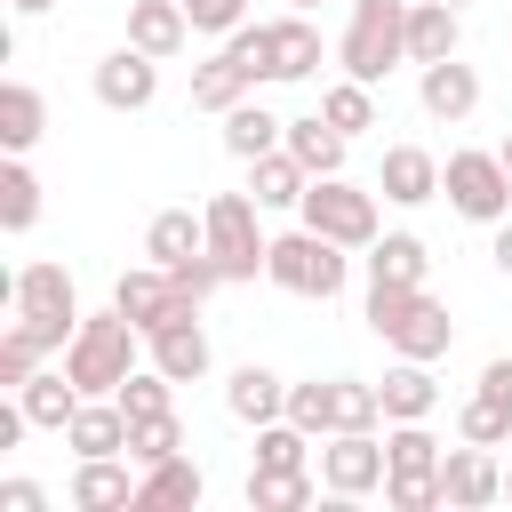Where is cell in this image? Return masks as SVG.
Returning <instances> with one entry per match:
<instances>
[{
    "instance_id": "cell-1",
    "label": "cell",
    "mask_w": 512,
    "mask_h": 512,
    "mask_svg": "<svg viewBox=\"0 0 512 512\" xmlns=\"http://www.w3.org/2000/svg\"><path fill=\"white\" fill-rule=\"evenodd\" d=\"M8 304H16V328L40 344V352H64L72 336H80V288H72V272L64 264H24V272H8Z\"/></svg>"
},
{
    "instance_id": "cell-2",
    "label": "cell",
    "mask_w": 512,
    "mask_h": 512,
    "mask_svg": "<svg viewBox=\"0 0 512 512\" xmlns=\"http://www.w3.org/2000/svg\"><path fill=\"white\" fill-rule=\"evenodd\" d=\"M136 344H144V328L112 304V312H88L80 320V336L64 344V376L88 392V400H112L120 384H128V368H136Z\"/></svg>"
},
{
    "instance_id": "cell-3",
    "label": "cell",
    "mask_w": 512,
    "mask_h": 512,
    "mask_svg": "<svg viewBox=\"0 0 512 512\" xmlns=\"http://www.w3.org/2000/svg\"><path fill=\"white\" fill-rule=\"evenodd\" d=\"M264 280H272V288H288V296H320V304H328V296H344L352 256H344V240H328V232L296 224V232H280V240H272Z\"/></svg>"
},
{
    "instance_id": "cell-4",
    "label": "cell",
    "mask_w": 512,
    "mask_h": 512,
    "mask_svg": "<svg viewBox=\"0 0 512 512\" xmlns=\"http://www.w3.org/2000/svg\"><path fill=\"white\" fill-rule=\"evenodd\" d=\"M344 72L352 80H384L392 64H408V0H352V24H344Z\"/></svg>"
},
{
    "instance_id": "cell-5",
    "label": "cell",
    "mask_w": 512,
    "mask_h": 512,
    "mask_svg": "<svg viewBox=\"0 0 512 512\" xmlns=\"http://www.w3.org/2000/svg\"><path fill=\"white\" fill-rule=\"evenodd\" d=\"M200 216H208V256H216L232 280H256L264 256H272V240H264V224H256V216H264L256 192H216Z\"/></svg>"
},
{
    "instance_id": "cell-6",
    "label": "cell",
    "mask_w": 512,
    "mask_h": 512,
    "mask_svg": "<svg viewBox=\"0 0 512 512\" xmlns=\"http://www.w3.org/2000/svg\"><path fill=\"white\" fill-rule=\"evenodd\" d=\"M440 192L472 224H504L512 216V168H504V152H448L440 160Z\"/></svg>"
},
{
    "instance_id": "cell-7",
    "label": "cell",
    "mask_w": 512,
    "mask_h": 512,
    "mask_svg": "<svg viewBox=\"0 0 512 512\" xmlns=\"http://www.w3.org/2000/svg\"><path fill=\"white\" fill-rule=\"evenodd\" d=\"M312 232H328V240H344V248H368L376 232H384V216H376V192H360V184H344V176H312V192H304V208H296Z\"/></svg>"
},
{
    "instance_id": "cell-8",
    "label": "cell",
    "mask_w": 512,
    "mask_h": 512,
    "mask_svg": "<svg viewBox=\"0 0 512 512\" xmlns=\"http://www.w3.org/2000/svg\"><path fill=\"white\" fill-rule=\"evenodd\" d=\"M392 480V456H384V440L376 432H328V448H320V488L328 496H376Z\"/></svg>"
},
{
    "instance_id": "cell-9",
    "label": "cell",
    "mask_w": 512,
    "mask_h": 512,
    "mask_svg": "<svg viewBox=\"0 0 512 512\" xmlns=\"http://www.w3.org/2000/svg\"><path fill=\"white\" fill-rule=\"evenodd\" d=\"M88 88H96V104H104V112H144V104L160 96V56H144L136 40H120L112 56H96Z\"/></svg>"
},
{
    "instance_id": "cell-10",
    "label": "cell",
    "mask_w": 512,
    "mask_h": 512,
    "mask_svg": "<svg viewBox=\"0 0 512 512\" xmlns=\"http://www.w3.org/2000/svg\"><path fill=\"white\" fill-rule=\"evenodd\" d=\"M112 304H120L144 336H152V328H168V320H184V312H200V304L176 288V272H168V264H136V272H120V280H112Z\"/></svg>"
},
{
    "instance_id": "cell-11",
    "label": "cell",
    "mask_w": 512,
    "mask_h": 512,
    "mask_svg": "<svg viewBox=\"0 0 512 512\" xmlns=\"http://www.w3.org/2000/svg\"><path fill=\"white\" fill-rule=\"evenodd\" d=\"M440 496H448L456 512H480V504H496V496H504V464H496V448H472V440H456V448L440 456Z\"/></svg>"
},
{
    "instance_id": "cell-12",
    "label": "cell",
    "mask_w": 512,
    "mask_h": 512,
    "mask_svg": "<svg viewBox=\"0 0 512 512\" xmlns=\"http://www.w3.org/2000/svg\"><path fill=\"white\" fill-rule=\"evenodd\" d=\"M376 192H384L392 208H424V200H440V160H432L424 144H384Z\"/></svg>"
},
{
    "instance_id": "cell-13",
    "label": "cell",
    "mask_w": 512,
    "mask_h": 512,
    "mask_svg": "<svg viewBox=\"0 0 512 512\" xmlns=\"http://www.w3.org/2000/svg\"><path fill=\"white\" fill-rule=\"evenodd\" d=\"M384 344H392L400 360H440V352L456 344V320H448V304L424 288V296H416V304H408V312L384 328Z\"/></svg>"
},
{
    "instance_id": "cell-14",
    "label": "cell",
    "mask_w": 512,
    "mask_h": 512,
    "mask_svg": "<svg viewBox=\"0 0 512 512\" xmlns=\"http://www.w3.org/2000/svg\"><path fill=\"white\" fill-rule=\"evenodd\" d=\"M136 504V456H80L72 512H128Z\"/></svg>"
},
{
    "instance_id": "cell-15",
    "label": "cell",
    "mask_w": 512,
    "mask_h": 512,
    "mask_svg": "<svg viewBox=\"0 0 512 512\" xmlns=\"http://www.w3.org/2000/svg\"><path fill=\"white\" fill-rule=\"evenodd\" d=\"M416 104H424L432 120H464V112L480 104V72H472L464 56H440V64H416Z\"/></svg>"
},
{
    "instance_id": "cell-16",
    "label": "cell",
    "mask_w": 512,
    "mask_h": 512,
    "mask_svg": "<svg viewBox=\"0 0 512 512\" xmlns=\"http://www.w3.org/2000/svg\"><path fill=\"white\" fill-rule=\"evenodd\" d=\"M144 360H152V368H168L176 384H200V376H208V328H200V312H184V320L152 328V336H144Z\"/></svg>"
},
{
    "instance_id": "cell-17",
    "label": "cell",
    "mask_w": 512,
    "mask_h": 512,
    "mask_svg": "<svg viewBox=\"0 0 512 512\" xmlns=\"http://www.w3.org/2000/svg\"><path fill=\"white\" fill-rule=\"evenodd\" d=\"M464 48V8L448 0H408V64H440Z\"/></svg>"
},
{
    "instance_id": "cell-18",
    "label": "cell",
    "mask_w": 512,
    "mask_h": 512,
    "mask_svg": "<svg viewBox=\"0 0 512 512\" xmlns=\"http://www.w3.org/2000/svg\"><path fill=\"white\" fill-rule=\"evenodd\" d=\"M384 424H432V408H440V384H432V360H400V368H384Z\"/></svg>"
},
{
    "instance_id": "cell-19",
    "label": "cell",
    "mask_w": 512,
    "mask_h": 512,
    "mask_svg": "<svg viewBox=\"0 0 512 512\" xmlns=\"http://www.w3.org/2000/svg\"><path fill=\"white\" fill-rule=\"evenodd\" d=\"M64 448L72 456H128V408L120 400H80L72 424H64Z\"/></svg>"
},
{
    "instance_id": "cell-20",
    "label": "cell",
    "mask_w": 512,
    "mask_h": 512,
    "mask_svg": "<svg viewBox=\"0 0 512 512\" xmlns=\"http://www.w3.org/2000/svg\"><path fill=\"white\" fill-rule=\"evenodd\" d=\"M224 408H232L240 424H272V416H288V376H272L264 360L232 368V384H224Z\"/></svg>"
},
{
    "instance_id": "cell-21",
    "label": "cell",
    "mask_w": 512,
    "mask_h": 512,
    "mask_svg": "<svg viewBox=\"0 0 512 512\" xmlns=\"http://www.w3.org/2000/svg\"><path fill=\"white\" fill-rule=\"evenodd\" d=\"M128 40L144 48V56H176L184 40H192V16H184V0H128Z\"/></svg>"
},
{
    "instance_id": "cell-22",
    "label": "cell",
    "mask_w": 512,
    "mask_h": 512,
    "mask_svg": "<svg viewBox=\"0 0 512 512\" xmlns=\"http://www.w3.org/2000/svg\"><path fill=\"white\" fill-rule=\"evenodd\" d=\"M248 192H256V208H304V192H312V168L280 144V152H264V160H248Z\"/></svg>"
},
{
    "instance_id": "cell-23",
    "label": "cell",
    "mask_w": 512,
    "mask_h": 512,
    "mask_svg": "<svg viewBox=\"0 0 512 512\" xmlns=\"http://www.w3.org/2000/svg\"><path fill=\"white\" fill-rule=\"evenodd\" d=\"M360 264H368V280H392V288H424V272H432V256H424L416 232H376L360 248Z\"/></svg>"
},
{
    "instance_id": "cell-24",
    "label": "cell",
    "mask_w": 512,
    "mask_h": 512,
    "mask_svg": "<svg viewBox=\"0 0 512 512\" xmlns=\"http://www.w3.org/2000/svg\"><path fill=\"white\" fill-rule=\"evenodd\" d=\"M280 136H288V120L264 112L256 96H240V104L224 112V152H232V160H264V152H280Z\"/></svg>"
},
{
    "instance_id": "cell-25",
    "label": "cell",
    "mask_w": 512,
    "mask_h": 512,
    "mask_svg": "<svg viewBox=\"0 0 512 512\" xmlns=\"http://www.w3.org/2000/svg\"><path fill=\"white\" fill-rule=\"evenodd\" d=\"M280 144H288L312 176H344V144H352V136H344L328 112H304V120H288V136H280Z\"/></svg>"
},
{
    "instance_id": "cell-26",
    "label": "cell",
    "mask_w": 512,
    "mask_h": 512,
    "mask_svg": "<svg viewBox=\"0 0 512 512\" xmlns=\"http://www.w3.org/2000/svg\"><path fill=\"white\" fill-rule=\"evenodd\" d=\"M208 248V216H192V208H160L152 224H144V256L152 264H184V256H200Z\"/></svg>"
},
{
    "instance_id": "cell-27",
    "label": "cell",
    "mask_w": 512,
    "mask_h": 512,
    "mask_svg": "<svg viewBox=\"0 0 512 512\" xmlns=\"http://www.w3.org/2000/svg\"><path fill=\"white\" fill-rule=\"evenodd\" d=\"M272 56H280V80H312L320 72V24L304 8L272 16Z\"/></svg>"
},
{
    "instance_id": "cell-28",
    "label": "cell",
    "mask_w": 512,
    "mask_h": 512,
    "mask_svg": "<svg viewBox=\"0 0 512 512\" xmlns=\"http://www.w3.org/2000/svg\"><path fill=\"white\" fill-rule=\"evenodd\" d=\"M16 400H24V416H32L40 432H64V424H72V408H80L88 392H80V384H72L64 368H40V376H32V384H24Z\"/></svg>"
},
{
    "instance_id": "cell-29",
    "label": "cell",
    "mask_w": 512,
    "mask_h": 512,
    "mask_svg": "<svg viewBox=\"0 0 512 512\" xmlns=\"http://www.w3.org/2000/svg\"><path fill=\"white\" fill-rule=\"evenodd\" d=\"M208 496V480H200V464L176 448L168 464H144L136 472V504H200Z\"/></svg>"
},
{
    "instance_id": "cell-30",
    "label": "cell",
    "mask_w": 512,
    "mask_h": 512,
    "mask_svg": "<svg viewBox=\"0 0 512 512\" xmlns=\"http://www.w3.org/2000/svg\"><path fill=\"white\" fill-rule=\"evenodd\" d=\"M240 96H256V80H248V72H240V64H232V56L216 48V56H208V64L192 72V112H216V120H224V112H232Z\"/></svg>"
},
{
    "instance_id": "cell-31",
    "label": "cell",
    "mask_w": 512,
    "mask_h": 512,
    "mask_svg": "<svg viewBox=\"0 0 512 512\" xmlns=\"http://www.w3.org/2000/svg\"><path fill=\"white\" fill-rule=\"evenodd\" d=\"M40 128H48L40 88H32V80H8V88H0V144H8V152H32Z\"/></svg>"
},
{
    "instance_id": "cell-32",
    "label": "cell",
    "mask_w": 512,
    "mask_h": 512,
    "mask_svg": "<svg viewBox=\"0 0 512 512\" xmlns=\"http://www.w3.org/2000/svg\"><path fill=\"white\" fill-rule=\"evenodd\" d=\"M256 472H312V432L288 416L256 424Z\"/></svg>"
},
{
    "instance_id": "cell-33",
    "label": "cell",
    "mask_w": 512,
    "mask_h": 512,
    "mask_svg": "<svg viewBox=\"0 0 512 512\" xmlns=\"http://www.w3.org/2000/svg\"><path fill=\"white\" fill-rule=\"evenodd\" d=\"M40 224V176L24 168V152H8L0 168V232H32Z\"/></svg>"
},
{
    "instance_id": "cell-34",
    "label": "cell",
    "mask_w": 512,
    "mask_h": 512,
    "mask_svg": "<svg viewBox=\"0 0 512 512\" xmlns=\"http://www.w3.org/2000/svg\"><path fill=\"white\" fill-rule=\"evenodd\" d=\"M312 472H256L248 464V512H304L312 504Z\"/></svg>"
},
{
    "instance_id": "cell-35",
    "label": "cell",
    "mask_w": 512,
    "mask_h": 512,
    "mask_svg": "<svg viewBox=\"0 0 512 512\" xmlns=\"http://www.w3.org/2000/svg\"><path fill=\"white\" fill-rule=\"evenodd\" d=\"M112 400L128 408V424H136V416H168V408H176V376L144 360V368H128V384H120Z\"/></svg>"
},
{
    "instance_id": "cell-36",
    "label": "cell",
    "mask_w": 512,
    "mask_h": 512,
    "mask_svg": "<svg viewBox=\"0 0 512 512\" xmlns=\"http://www.w3.org/2000/svg\"><path fill=\"white\" fill-rule=\"evenodd\" d=\"M288 424H304L312 440H328V432H336V376H328V384H320V376L288 384Z\"/></svg>"
},
{
    "instance_id": "cell-37",
    "label": "cell",
    "mask_w": 512,
    "mask_h": 512,
    "mask_svg": "<svg viewBox=\"0 0 512 512\" xmlns=\"http://www.w3.org/2000/svg\"><path fill=\"white\" fill-rule=\"evenodd\" d=\"M456 440H472V448H504V440H512V408L488 400V392H472V400L456 408Z\"/></svg>"
},
{
    "instance_id": "cell-38",
    "label": "cell",
    "mask_w": 512,
    "mask_h": 512,
    "mask_svg": "<svg viewBox=\"0 0 512 512\" xmlns=\"http://www.w3.org/2000/svg\"><path fill=\"white\" fill-rule=\"evenodd\" d=\"M224 56L264 88V80H280V56H272V24H240V32H224Z\"/></svg>"
},
{
    "instance_id": "cell-39",
    "label": "cell",
    "mask_w": 512,
    "mask_h": 512,
    "mask_svg": "<svg viewBox=\"0 0 512 512\" xmlns=\"http://www.w3.org/2000/svg\"><path fill=\"white\" fill-rule=\"evenodd\" d=\"M320 112H328V120H336V128H344V136H360V128H376V88H368V80H352V72H344V80H336V88H328V96H320Z\"/></svg>"
},
{
    "instance_id": "cell-40",
    "label": "cell",
    "mask_w": 512,
    "mask_h": 512,
    "mask_svg": "<svg viewBox=\"0 0 512 512\" xmlns=\"http://www.w3.org/2000/svg\"><path fill=\"white\" fill-rule=\"evenodd\" d=\"M176 448H184L176 408H168V416H136V424H128V456H136V472H144V464H168Z\"/></svg>"
},
{
    "instance_id": "cell-41",
    "label": "cell",
    "mask_w": 512,
    "mask_h": 512,
    "mask_svg": "<svg viewBox=\"0 0 512 512\" xmlns=\"http://www.w3.org/2000/svg\"><path fill=\"white\" fill-rule=\"evenodd\" d=\"M384 424V392L360 376H336V432H376Z\"/></svg>"
},
{
    "instance_id": "cell-42",
    "label": "cell",
    "mask_w": 512,
    "mask_h": 512,
    "mask_svg": "<svg viewBox=\"0 0 512 512\" xmlns=\"http://www.w3.org/2000/svg\"><path fill=\"white\" fill-rule=\"evenodd\" d=\"M384 456H392V472H440L448 448H440L424 424H392V432H384Z\"/></svg>"
},
{
    "instance_id": "cell-43",
    "label": "cell",
    "mask_w": 512,
    "mask_h": 512,
    "mask_svg": "<svg viewBox=\"0 0 512 512\" xmlns=\"http://www.w3.org/2000/svg\"><path fill=\"white\" fill-rule=\"evenodd\" d=\"M384 504L392 512H440L448 496H440V472H392L384 480Z\"/></svg>"
},
{
    "instance_id": "cell-44",
    "label": "cell",
    "mask_w": 512,
    "mask_h": 512,
    "mask_svg": "<svg viewBox=\"0 0 512 512\" xmlns=\"http://www.w3.org/2000/svg\"><path fill=\"white\" fill-rule=\"evenodd\" d=\"M192 32H240L248 24V0H184Z\"/></svg>"
},
{
    "instance_id": "cell-45",
    "label": "cell",
    "mask_w": 512,
    "mask_h": 512,
    "mask_svg": "<svg viewBox=\"0 0 512 512\" xmlns=\"http://www.w3.org/2000/svg\"><path fill=\"white\" fill-rule=\"evenodd\" d=\"M0 512H48V488L40 480H0Z\"/></svg>"
},
{
    "instance_id": "cell-46",
    "label": "cell",
    "mask_w": 512,
    "mask_h": 512,
    "mask_svg": "<svg viewBox=\"0 0 512 512\" xmlns=\"http://www.w3.org/2000/svg\"><path fill=\"white\" fill-rule=\"evenodd\" d=\"M480 392H488V400H504V408H512V352H496V360H488V368H480Z\"/></svg>"
},
{
    "instance_id": "cell-47",
    "label": "cell",
    "mask_w": 512,
    "mask_h": 512,
    "mask_svg": "<svg viewBox=\"0 0 512 512\" xmlns=\"http://www.w3.org/2000/svg\"><path fill=\"white\" fill-rule=\"evenodd\" d=\"M488 264H496V272H504V280H512V216H504V224H496V240H488Z\"/></svg>"
},
{
    "instance_id": "cell-48",
    "label": "cell",
    "mask_w": 512,
    "mask_h": 512,
    "mask_svg": "<svg viewBox=\"0 0 512 512\" xmlns=\"http://www.w3.org/2000/svg\"><path fill=\"white\" fill-rule=\"evenodd\" d=\"M8 8H16V16H48L56 0H8Z\"/></svg>"
},
{
    "instance_id": "cell-49",
    "label": "cell",
    "mask_w": 512,
    "mask_h": 512,
    "mask_svg": "<svg viewBox=\"0 0 512 512\" xmlns=\"http://www.w3.org/2000/svg\"><path fill=\"white\" fill-rule=\"evenodd\" d=\"M496 152H504V168H512V136H504V144H496Z\"/></svg>"
},
{
    "instance_id": "cell-50",
    "label": "cell",
    "mask_w": 512,
    "mask_h": 512,
    "mask_svg": "<svg viewBox=\"0 0 512 512\" xmlns=\"http://www.w3.org/2000/svg\"><path fill=\"white\" fill-rule=\"evenodd\" d=\"M288 8H304V16H312V8H320V0H288Z\"/></svg>"
},
{
    "instance_id": "cell-51",
    "label": "cell",
    "mask_w": 512,
    "mask_h": 512,
    "mask_svg": "<svg viewBox=\"0 0 512 512\" xmlns=\"http://www.w3.org/2000/svg\"><path fill=\"white\" fill-rule=\"evenodd\" d=\"M448 8H472V0H448Z\"/></svg>"
},
{
    "instance_id": "cell-52",
    "label": "cell",
    "mask_w": 512,
    "mask_h": 512,
    "mask_svg": "<svg viewBox=\"0 0 512 512\" xmlns=\"http://www.w3.org/2000/svg\"><path fill=\"white\" fill-rule=\"evenodd\" d=\"M504 496H512V472H504Z\"/></svg>"
}]
</instances>
